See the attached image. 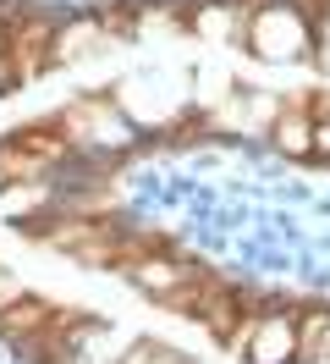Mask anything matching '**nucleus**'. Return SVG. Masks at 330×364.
Returning a JSON list of instances; mask_svg holds the SVG:
<instances>
[{"label":"nucleus","instance_id":"2","mask_svg":"<svg viewBox=\"0 0 330 364\" xmlns=\"http://www.w3.org/2000/svg\"><path fill=\"white\" fill-rule=\"evenodd\" d=\"M308 45V23L292 11V6H275V11H259L253 17V50L281 61V55H297Z\"/></svg>","mask_w":330,"mask_h":364},{"label":"nucleus","instance_id":"11","mask_svg":"<svg viewBox=\"0 0 330 364\" xmlns=\"http://www.w3.org/2000/svg\"><path fill=\"white\" fill-rule=\"evenodd\" d=\"M17 282H11V276H6V271H0V309H11V304H17Z\"/></svg>","mask_w":330,"mask_h":364},{"label":"nucleus","instance_id":"4","mask_svg":"<svg viewBox=\"0 0 330 364\" xmlns=\"http://www.w3.org/2000/svg\"><path fill=\"white\" fill-rule=\"evenodd\" d=\"M253 364H297V320L292 315H264L248 337Z\"/></svg>","mask_w":330,"mask_h":364},{"label":"nucleus","instance_id":"1","mask_svg":"<svg viewBox=\"0 0 330 364\" xmlns=\"http://www.w3.org/2000/svg\"><path fill=\"white\" fill-rule=\"evenodd\" d=\"M28 237H39L50 249H66L77 254L83 265H110V249H116V237L121 227L116 221H99V215H72V221H28Z\"/></svg>","mask_w":330,"mask_h":364},{"label":"nucleus","instance_id":"9","mask_svg":"<svg viewBox=\"0 0 330 364\" xmlns=\"http://www.w3.org/2000/svg\"><path fill=\"white\" fill-rule=\"evenodd\" d=\"M127 364H182V359H176V348H165V342H138L127 353Z\"/></svg>","mask_w":330,"mask_h":364},{"label":"nucleus","instance_id":"10","mask_svg":"<svg viewBox=\"0 0 330 364\" xmlns=\"http://www.w3.org/2000/svg\"><path fill=\"white\" fill-rule=\"evenodd\" d=\"M33 205H44V188H22V182H11V188H6V210L28 215Z\"/></svg>","mask_w":330,"mask_h":364},{"label":"nucleus","instance_id":"12","mask_svg":"<svg viewBox=\"0 0 330 364\" xmlns=\"http://www.w3.org/2000/svg\"><path fill=\"white\" fill-rule=\"evenodd\" d=\"M0 45H6V39H0ZM6 83H11V61H6V50H0V89H6Z\"/></svg>","mask_w":330,"mask_h":364},{"label":"nucleus","instance_id":"7","mask_svg":"<svg viewBox=\"0 0 330 364\" xmlns=\"http://www.w3.org/2000/svg\"><path fill=\"white\" fill-rule=\"evenodd\" d=\"M308 116H297V111H286L281 122H275V144H281L286 155H308Z\"/></svg>","mask_w":330,"mask_h":364},{"label":"nucleus","instance_id":"3","mask_svg":"<svg viewBox=\"0 0 330 364\" xmlns=\"http://www.w3.org/2000/svg\"><path fill=\"white\" fill-rule=\"evenodd\" d=\"M6 61H11V83H28V77H33L44 61H55V28L39 23V17L17 23V33H11V50H6Z\"/></svg>","mask_w":330,"mask_h":364},{"label":"nucleus","instance_id":"5","mask_svg":"<svg viewBox=\"0 0 330 364\" xmlns=\"http://www.w3.org/2000/svg\"><path fill=\"white\" fill-rule=\"evenodd\" d=\"M55 320V309L50 304H39V298H17L11 309H0V337H11V342H33Z\"/></svg>","mask_w":330,"mask_h":364},{"label":"nucleus","instance_id":"6","mask_svg":"<svg viewBox=\"0 0 330 364\" xmlns=\"http://www.w3.org/2000/svg\"><path fill=\"white\" fill-rule=\"evenodd\" d=\"M11 149H22V155H33L44 166V160H55L66 149V127H17V133L6 138Z\"/></svg>","mask_w":330,"mask_h":364},{"label":"nucleus","instance_id":"13","mask_svg":"<svg viewBox=\"0 0 330 364\" xmlns=\"http://www.w3.org/2000/svg\"><path fill=\"white\" fill-rule=\"evenodd\" d=\"M182 364H187V359H182Z\"/></svg>","mask_w":330,"mask_h":364},{"label":"nucleus","instance_id":"8","mask_svg":"<svg viewBox=\"0 0 330 364\" xmlns=\"http://www.w3.org/2000/svg\"><path fill=\"white\" fill-rule=\"evenodd\" d=\"M94 45V23H77V28H66L61 39H55V61H77L83 50Z\"/></svg>","mask_w":330,"mask_h":364}]
</instances>
